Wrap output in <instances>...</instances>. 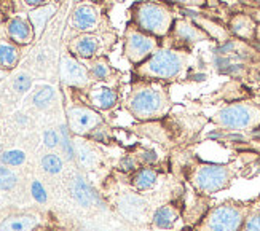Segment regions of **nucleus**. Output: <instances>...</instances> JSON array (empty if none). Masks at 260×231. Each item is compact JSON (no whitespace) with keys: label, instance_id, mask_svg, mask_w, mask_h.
<instances>
[{"label":"nucleus","instance_id":"obj_1","mask_svg":"<svg viewBox=\"0 0 260 231\" xmlns=\"http://www.w3.org/2000/svg\"><path fill=\"white\" fill-rule=\"evenodd\" d=\"M169 86L171 85L156 80H145L133 75L129 91L123 101V109L139 123L165 120L173 109Z\"/></svg>","mask_w":260,"mask_h":231},{"label":"nucleus","instance_id":"obj_2","mask_svg":"<svg viewBox=\"0 0 260 231\" xmlns=\"http://www.w3.org/2000/svg\"><path fill=\"white\" fill-rule=\"evenodd\" d=\"M191 67H193V54L190 50L174 48L163 43L149 59L134 65L131 69V75L171 85L187 82Z\"/></svg>","mask_w":260,"mask_h":231},{"label":"nucleus","instance_id":"obj_3","mask_svg":"<svg viewBox=\"0 0 260 231\" xmlns=\"http://www.w3.org/2000/svg\"><path fill=\"white\" fill-rule=\"evenodd\" d=\"M182 171L188 187L205 196H212L230 188L238 176V168L235 163H211L200 159L197 155L190 156Z\"/></svg>","mask_w":260,"mask_h":231},{"label":"nucleus","instance_id":"obj_4","mask_svg":"<svg viewBox=\"0 0 260 231\" xmlns=\"http://www.w3.org/2000/svg\"><path fill=\"white\" fill-rule=\"evenodd\" d=\"M129 16L136 27L165 40L174 26L176 11L161 0H138L129 7Z\"/></svg>","mask_w":260,"mask_h":231},{"label":"nucleus","instance_id":"obj_5","mask_svg":"<svg viewBox=\"0 0 260 231\" xmlns=\"http://www.w3.org/2000/svg\"><path fill=\"white\" fill-rule=\"evenodd\" d=\"M209 121L222 131L229 133H254L260 129V101L240 99L229 102L209 118Z\"/></svg>","mask_w":260,"mask_h":231},{"label":"nucleus","instance_id":"obj_6","mask_svg":"<svg viewBox=\"0 0 260 231\" xmlns=\"http://www.w3.org/2000/svg\"><path fill=\"white\" fill-rule=\"evenodd\" d=\"M254 200H225L211 206L190 231H240Z\"/></svg>","mask_w":260,"mask_h":231},{"label":"nucleus","instance_id":"obj_7","mask_svg":"<svg viewBox=\"0 0 260 231\" xmlns=\"http://www.w3.org/2000/svg\"><path fill=\"white\" fill-rule=\"evenodd\" d=\"M117 34L114 29L104 32L75 34L69 39L66 48L67 53L80 61H89L99 56H109L117 43Z\"/></svg>","mask_w":260,"mask_h":231},{"label":"nucleus","instance_id":"obj_8","mask_svg":"<svg viewBox=\"0 0 260 231\" xmlns=\"http://www.w3.org/2000/svg\"><path fill=\"white\" fill-rule=\"evenodd\" d=\"M161 45L163 40L136 27L131 21L123 32V56L133 67L149 59Z\"/></svg>","mask_w":260,"mask_h":231},{"label":"nucleus","instance_id":"obj_9","mask_svg":"<svg viewBox=\"0 0 260 231\" xmlns=\"http://www.w3.org/2000/svg\"><path fill=\"white\" fill-rule=\"evenodd\" d=\"M71 29L75 34H89L110 30L112 26L109 24L104 5L94 0H82L75 5L71 15Z\"/></svg>","mask_w":260,"mask_h":231},{"label":"nucleus","instance_id":"obj_10","mask_svg":"<svg viewBox=\"0 0 260 231\" xmlns=\"http://www.w3.org/2000/svg\"><path fill=\"white\" fill-rule=\"evenodd\" d=\"M66 120L69 133L82 139H86L99 126L106 124V118L103 117V113L91 109L83 102H77L67 107Z\"/></svg>","mask_w":260,"mask_h":231},{"label":"nucleus","instance_id":"obj_11","mask_svg":"<svg viewBox=\"0 0 260 231\" xmlns=\"http://www.w3.org/2000/svg\"><path fill=\"white\" fill-rule=\"evenodd\" d=\"M208 40H211L209 34L200 24H197L193 19L187 16V18H176L174 26L171 32H169V36L163 40V43L174 46V48L191 51L195 45Z\"/></svg>","mask_w":260,"mask_h":231},{"label":"nucleus","instance_id":"obj_12","mask_svg":"<svg viewBox=\"0 0 260 231\" xmlns=\"http://www.w3.org/2000/svg\"><path fill=\"white\" fill-rule=\"evenodd\" d=\"M120 88L115 85L109 83H91V86H88L86 89H77L83 92V104L89 106L91 109L104 113V112H112L118 107V104L121 101Z\"/></svg>","mask_w":260,"mask_h":231},{"label":"nucleus","instance_id":"obj_13","mask_svg":"<svg viewBox=\"0 0 260 231\" xmlns=\"http://www.w3.org/2000/svg\"><path fill=\"white\" fill-rule=\"evenodd\" d=\"M59 78L61 83L71 89H86L91 86L93 80L83 61L77 59L72 54L66 53L59 62Z\"/></svg>","mask_w":260,"mask_h":231},{"label":"nucleus","instance_id":"obj_14","mask_svg":"<svg viewBox=\"0 0 260 231\" xmlns=\"http://www.w3.org/2000/svg\"><path fill=\"white\" fill-rule=\"evenodd\" d=\"M185 191V190H184ZM184 191L180 193L171 201L166 204L156 207L155 212L152 214L150 225L160 231H169L174 229L177 222L182 220V204H184Z\"/></svg>","mask_w":260,"mask_h":231},{"label":"nucleus","instance_id":"obj_15","mask_svg":"<svg viewBox=\"0 0 260 231\" xmlns=\"http://www.w3.org/2000/svg\"><path fill=\"white\" fill-rule=\"evenodd\" d=\"M212 201L211 196L200 194L195 190H185L184 191V204H182V220L187 229L193 228L201 218L208 212Z\"/></svg>","mask_w":260,"mask_h":231},{"label":"nucleus","instance_id":"obj_16","mask_svg":"<svg viewBox=\"0 0 260 231\" xmlns=\"http://www.w3.org/2000/svg\"><path fill=\"white\" fill-rule=\"evenodd\" d=\"M258 21L247 11H235L227 21V30L233 39L246 43H255Z\"/></svg>","mask_w":260,"mask_h":231},{"label":"nucleus","instance_id":"obj_17","mask_svg":"<svg viewBox=\"0 0 260 231\" xmlns=\"http://www.w3.org/2000/svg\"><path fill=\"white\" fill-rule=\"evenodd\" d=\"M83 62L88 69L93 83H109V85L121 86L123 74L112 65L109 56H99L94 57V59L83 61Z\"/></svg>","mask_w":260,"mask_h":231},{"label":"nucleus","instance_id":"obj_18","mask_svg":"<svg viewBox=\"0 0 260 231\" xmlns=\"http://www.w3.org/2000/svg\"><path fill=\"white\" fill-rule=\"evenodd\" d=\"M117 209L123 217L134 223H142V218L145 215L147 201L141 196V193L134 191L131 187L128 191H121V194L117 196Z\"/></svg>","mask_w":260,"mask_h":231},{"label":"nucleus","instance_id":"obj_19","mask_svg":"<svg viewBox=\"0 0 260 231\" xmlns=\"http://www.w3.org/2000/svg\"><path fill=\"white\" fill-rule=\"evenodd\" d=\"M5 32L8 40L16 43L18 46H27L32 42H36V34L27 15H15L7 19Z\"/></svg>","mask_w":260,"mask_h":231},{"label":"nucleus","instance_id":"obj_20","mask_svg":"<svg viewBox=\"0 0 260 231\" xmlns=\"http://www.w3.org/2000/svg\"><path fill=\"white\" fill-rule=\"evenodd\" d=\"M163 174L161 166H142L128 177V185L138 193H145L155 188L158 183V177Z\"/></svg>","mask_w":260,"mask_h":231},{"label":"nucleus","instance_id":"obj_21","mask_svg":"<svg viewBox=\"0 0 260 231\" xmlns=\"http://www.w3.org/2000/svg\"><path fill=\"white\" fill-rule=\"evenodd\" d=\"M40 225V217L36 214H11L0 220V231H34Z\"/></svg>","mask_w":260,"mask_h":231},{"label":"nucleus","instance_id":"obj_22","mask_svg":"<svg viewBox=\"0 0 260 231\" xmlns=\"http://www.w3.org/2000/svg\"><path fill=\"white\" fill-rule=\"evenodd\" d=\"M71 194L72 198L80 204L82 207H91L99 203V196L94 188L86 182L83 176H75L71 183Z\"/></svg>","mask_w":260,"mask_h":231},{"label":"nucleus","instance_id":"obj_23","mask_svg":"<svg viewBox=\"0 0 260 231\" xmlns=\"http://www.w3.org/2000/svg\"><path fill=\"white\" fill-rule=\"evenodd\" d=\"M59 5L54 4V2H50L47 5H42L39 8H34V10H29L27 13V18L30 21V24L34 27V34H36V40H39L42 37V34L47 27V24L51 21V18L56 15V11H58Z\"/></svg>","mask_w":260,"mask_h":231},{"label":"nucleus","instance_id":"obj_24","mask_svg":"<svg viewBox=\"0 0 260 231\" xmlns=\"http://www.w3.org/2000/svg\"><path fill=\"white\" fill-rule=\"evenodd\" d=\"M21 59V46L8 39H0V67L10 72Z\"/></svg>","mask_w":260,"mask_h":231},{"label":"nucleus","instance_id":"obj_25","mask_svg":"<svg viewBox=\"0 0 260 231\" xmlns=\"http://www.w3.org/2000/svg\"><path fill=\"white\" fill-rule=\"evenodd\" d=\"M75 148V155L80 161V164L86 169H93L99 164V156H98V152L89 145L86 141L83 142H78L74 145Z\"/></svg>","mask_w":260,"mask_h":231},{"label":"nucleus","instance_id":"obj_26","mask_svg":"<svg viewBox=\"0 0 260 231\" xmlns=\"http://www.w3.org/2000/svg\"><path fill=\"white\" fill-rule=\"evenodd\" d=\"M131 152L138 158L141 166H158L160 164V155H158L153 148H149L145 145H136Z\"/></svg>","mask_w":260,"mask_h":231},{"label":"nucleus","instance_id":"obj_27","mask_svg":"<svg viewBox=\"0 0 260 231\" xmlns=\"http://www.w3.org/2000/svg\"><path fill=\"white\" fill-rule=\"evenodd\" d=\"M240 231H260V196L254 198L251 209L247 211Z\"/></svg>","mask_w":260,"mask_h":231},{"label":"nucleus","instance_id":"obj_28","mask_svg":"<svg viewBox=\"0 0 260 231\" xmlns=\"http://www.w3.org/2000/svg\"><path fill=\"white\" fill-rule=\"evenodd\" d=\"M40 166L42 169L47 172L50 176H58L62 172V168H64V163H62V158L56 153H47L43 155L42 159H40Z\"/></svg>","mask_w":260,"mask_h":231},{"label":"nucleus","instance_id":"obj_29","mask_svg":"<svg viewBox=\"0 0 260 231\" xmlns=\"http://www.w3.org/2000/svg\"><path fill=\"white\" fill-rule=\"evenodd\" d=\"M139 168H142V166L139 164L138 158L134 156L133 152H128L126 155H123L120 158V161L117 163V166H115L117 172H120V174H123V176H128V177L131 174H134V172L138 171Z\"/></svg>","mask_w":260,"mask_h":231},{"label":"nucleus","instance_id":"obj_30","mask_svg":"<svg viewBox=\"0 0 260 231\" xmlns=\"http://www.w3.org/2000/svg\"><path fill=\"white\" fill-rule=\"evenodd\" d=\"M0 163L10 168H18L26 163V153L19 148L4 150V153L0 155Z\"/></svg>","mask_w":260,"mask_h":231},{"label":"nucleus","instance_id":"obj_31","mask_svg":"<svg viewBox=\"0 0 260 231\" xmlns=\"http://www.w3.org/2000/svg\"><path fill=\"white\" fill-rule=\"evenodd\" d=\"M53 97H54V89H53V86L47 85V86H42L36 92V94H34L32 102H34V106H36L37 109L43 110V109H47L50 106Z\"/></svg>","mask_w":260,"mask_h":231},{"label":"nucleus","instance_id":"obj_32","mask_svg":"<svg viewBox=\"0 0 260 231\" xmlns=\"http://www.w3.org/2000/svg\"><path fill=\"white\" fill-rule=\"evenodd\" d=\"M16 183H18V176L15 174V171L10 166L0 164V190L10 191L16 187Z\"/></svg>","mask_w":260,"mask_h":231},{"label":"nucleus","instance_id":"obj_33","mask_svg":"<svg viewBox=\"0 0 260 231\" xmlns=\"http://www.w3.org/2000/svg\"><path fill=\"white\" fill-rule=\"evenodd\" d=\"M30 194L36 203L39 204H47L48 203V193H47V188L43 187V183L37 179H34L32 183H30Z\"/></svg>","mask_w":260,"mask_h":231},{"label":"nucleus","instance_id":"obj_34","mask_svg":"<svg viewBox=\"0 0 260 231\" xmlns=\"http://www.w3.org/2000/svg\"><path fill=\"white\" fill-rule=\"evenodd\" d=\"M32 86V77L26 72H21L16 75V78L13 80V89L16 92H19V94H24V92H27Z\"/></svg>","mask_w":260,"mask_h":231},{"label":"nucleus","instance_id":"obj_35","mask_svg":"<svg viewBox=\"0 0 260 231\" xmlns=\"http://www.w3.org/2000/svg\"><path fill=\"white\" fill-rule=\"evenodd\" d=\"M161 2L182 8H205L209 0H161Z\"/></svg>","mask_w":260,"mask_h":231},{"label":"nucleus","instance_id":"obj_36","mask_svg":"<svg viewBox=\"0 0 260 231\" xmlns=\"http://www.w3.org/2000/svg\"><path fill=\"white\" fill-rule=\"evenodd\" d=\"M61 142V137L58 136V133H56L54 129H47L43 133V144L45 147H48V148H54V147H58Z\"/></svg>","mask_w":260,"mask_h":231},{"label":"nucleus","instance_id":"obj_37","mask_svg":"<svg viewBox=\"0 0 260 231\" xmlns=\"http://www.w3.org/2000/svg\"><path fill=\"white\" fill-rule=\"evenodd\" d=\"M62 147H64V152H66V156L69 159H74L75 158V148L72 145V142L69 141V134H67V126H62Z\"/></svg>","mask_w":260,"mask_h":231},{"label":"nucleus","instance_id":"obj_38","mask_svg":"<svg viewBox=\"0 0 260 231\" xmlns=\"http://www.w3.org/2000/svg\"><path fill=\"white\" fill-rule=\"evenodd\" d=\"M21 4L27 10H34V8H39L42 5L50 4V0H21Z\"/></svg>","mask_w":260,"mask_h":231},{"label":"nucleus","instance_id":"obj_39","mask_svg":"<svg viewBox=\"0 0 260 231\" xmlns=\"http://www.w3.org/2000/svg\"><path fill=\"white\" fill-rule=\"evenodd\" d=\"M16 121H18L19 124H26V123H27L26 115H16Z\"/></svg>","mask_w":260,"mask_h":231},{"label":"nucleus","instance_id":"obj_40","mask_svg":"<svg viewBox=\"0 0 260 231\" xmlns=\"http://www.w3.org/2000/svg\"><path fill=\"white\" fill-rule=\"evenodd\" d=\"M7 75H8V72H7V71H4V69L0 67V80H2V78H5Z\"/></svg>","mask_w":260,"mask_h":231},{"label":"nucleus","instance_id":"obj_41","mask_svg":"<svg viewBox=\"0 0 260 231\" xmlns=\"http://www.w3.org/2000/svg\"><path fill=\"white\" fill-rule=\"evenodd\" d=\"M252 2V5H254V8H257V10H260V0H251Z\"/></svg>","mask_w":260,"mask_h":231},{"label":"nucleus","instance_id":"obj_42","mask_svg":"<svg viewBox=\"0 0 260 231\" xmlns=\"http://www.w3.org/2000/svg\"><path fill=\"white\" fill-rule=\"evenodd\" d=\"M4 153V150H2V145H0V155H2Z\"/></svg>","mask_w":260,"mask_h":231},{"label":"nucleus","instance_id":"obj_43","mask_svg":"<svg viewBox=\"0 0 260 231\" xmlns=\"http://www.w3.org/2000/svg\"><path fill=\"white\" fill-rule=\"evenodd\" d=\"M0 112H2V102H0Z\"/></svg>","mask_w":260,"mask_h":231},{"label":"nucleus","instance_id":"obj_44","mask_svg":"<svg viewBox=\"0 0 260 231\" xmlns=\"http://www.w3.org/2000/svg\"><path fill=\"white\" fill-rule=\"evenodd\" d=\"M180 231H185V229H180ZM187 231H190V229H187Z\"/></svg>","mask_w":260,"mask_h":231}]
</instances>
